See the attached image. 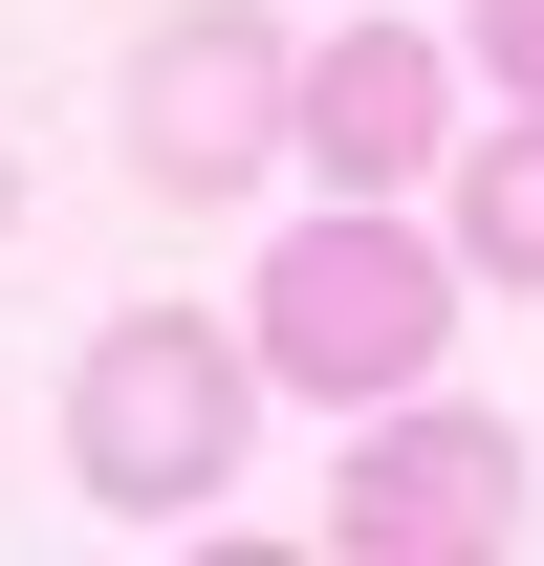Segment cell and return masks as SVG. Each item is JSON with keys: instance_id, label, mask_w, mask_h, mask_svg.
I'll return each instance as SVG.
<instances>
[{"instance_id": "cell-8", "label": "cell", "mask_w": 544, "mask_h": 566, "mask_svg": "<svg viewBox=\"0 0 544 566\" xmlns=\"http://www.w3.org/2000/svg\"><path fill=\"white\" fill-rule=\"evenodd\" d=\"M0 218H22V175H0Z\"/></svg>"}, {"instance_id": "cell-1", "label": "cell", "mask_w": 544, "mask_h": 566, "mask_svg": "<svg viewBox=\"0 0 544 566\" xmlns=\"http://www.w3.org/2000/svg\"><path fill=\"white\" fill-rule=\"evenodd\" d=\"M458 240H414L393 197H327V218H283L262 240V370L283 392H327V415H393V392H436V349H458Z\"/></svg>"}, {"instance_id": "cell-6", "label": "cell", "mask_w": 544, "mask_h": 566, "mask_svg": "<svg viewBox=\"0 0 544 566\" xmlns=\"http://www.w3.org/2000/svg\"><path fill=\"white\" fill-rule=\"evenodd\" d=\"M436 197H458V262L544 305V87H501V132H458V175H436Z\"/></svg>"}, {"instance_id": "cell-7", "label": "cell", "mask_w": 544, "mask_h": 566, "mask_svg": "<svg viewBox=\"0 0 544 566\" xmlns=\"http://www.w3.org/2000/svg\"><path fill=\"white\" fill-rule=\"evenodd\" d=\"M458 44H479V87H544V0H458Z\"/></svg>"}, {"instance_id": "cell-3", "label": "cell", "mask_w": 544, "mask_h": 566, "mask_svg": "<svg viewBox=\"0 0 544 566\" xmlns=\"http://www.w3.org/2000/svg\"><path fill=\"white\" fill-rule=\"evenodd\" d=\"M109 132H132V175L175 218H218L240 175L305 153V44H283L262 0H175V22H132V109Z\"/></svg>"}, {"instance_id": "cell-2", "label": "cell", "mask_w": 544, "mask_h": 566, "mask_svg": "<svg viewBox=\"0 0 544 566\" xmlns=\"http://www.w3.org/2000/svg\"><path fill=\"white\" fill-rule=\"evenodd\" d=\"M262 327L218 349V305H109L66 370V480L109 501V523H197L218 480H240V436H262Z\"/></svg>"}, {"instance_id": "cell-4", "label": "cell", "mask_w": 544, "mask_h": 566, "mask_svg": "<svg viewBox=\"0 0 544 566\" xmlns=\"http://www.w3.org/2000/svg\"><path fill=\"white\" fill-rule=\"evenodd\" d=\"M523 501H544V458L501 415L393 392V415H348V458H327V545H370V566H501Z\"/></svg>"}, {"instance_id": "cell-5", "label": "cell", "mask_w": 544, "mask_h": 566, "mask_svg": "<svg viewBox=\"0 0 544 566\" xmlns=\"http://www.w3.org/2000/svg\"><path fill=\"white\" fill-rule=\"evenodd\" d=\"M458 22H348V44H305V175L327 197H436L458 175Z\"/></svg>"}]
</instances>
